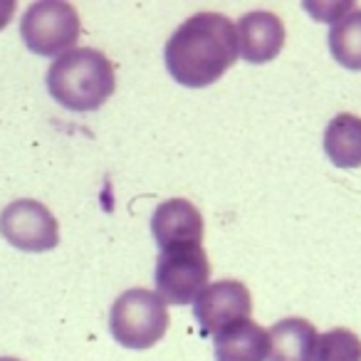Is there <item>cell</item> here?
I'll return each instance as SVG.
<instances>
[{"label": "cell", "instance_id": "1", "mask_svg": "<svg viewBox=\"0 0 361 361\" xmlns=\"http://www.w3.org/2000/svg\"><path fill=\"white\" fill-rule=\"evenodd\" d=\"M240 57L238 25L221 13H196L166 42V67L178 85L201 90L218 82Z\"/></svg>", "mask_w": 361, "mask_h": 361}, {"label": "cell", "instance_id": "2", "mask_svg": "<svg viewBox=\"0 0 361 361\" xmlns=\"http://www.w3.org/2000/svg\"><path fill=\"white\" fill-rule=\"evenodd\" d=\"M52 99L72 111H94L114 94L116 70L104 52L77 47L52 62L47 72Z\"/></svg>", "mask_w": 361, "mask_h": 361}, {"label": "cell", "instance_id": "3", "mask_svg": "<svg viewBox=\"0 0 361 361\" xmlns=\"http://www.w3.org/2000/svg\"><path fill=\"white\" fill-rule=\"evenodd\" d=\"M111 336L126 349H149L169 329V307L156 292L134 287L111 305Z\"/></svg>", "mask_w": 361, "mask_h": 361}, {"label": "cell", "instance_id": "4", "mask_svg": "<svg viewBox=\"0 0 361 361\" xmlns=\"http://www.w3.org/2000/svg\"><path fill=\"white\" fill-rule=\"evenodd\" d=\"M20 35L27 50L42 57H57L70 52L82 35V20L75 6L60 0L32 3L20 20Z\"/></svg>", "mask_w": 361, "mask_h": 361}, {"label": "cell", "instance_id": "5", "mask_svg": "<svg viewBox=\"0 0 361 361\" xmlns=\"http://www.w3.org/2000/svg\"><path fill=\"white\" fill-rule=\"evenodd\" d=\"M211 262L203 245H186L161 250L156 262V295L171 305H188L208 287Z\"/></svg>", "mask_w": 361, "mask_h": 361}, {"label": "cell", "instance_id": "6", "mask_svg": "<svg viewBox=\"0 0 361 361\" xmlns=\"http://www.w3.org/2000/svg\"><path fill=\"white\" fill-rule=\"evenodd\" d=\"M0 233L23 252H47L60 243L57 218L40 201L20 198L0 213Z\"/></svg>", "mask_w": 361, "mask_h": 361}, {"label": "cell", "instance_id": "7", "mask_svg": "<svg viewBox=\"0 0 361 361\" xmlns=\"http://www.w3.org/2000/svg\"><path fill=\"white\" fill-rule=\"evenodd\" d=\"M193 312H196L203 334L218 336L221 331L231 329L233 324L250 319V290L238 280H218L198 295Z\"/></svg>", "mask_w": 361, "mask_h": 361}, {"label": "cell", "instance_id": "8", "mask_svg": "<svg viewBox=\"0 0 361 361\" xmlns=\"http://www.w3.org/2000/svg\"><path fill=\"white\" fill-rule=\"evenodd\" d=\"M203 216L186 198L161 203L151 216V233L161 250L186 245H203Z\"/></svg>", "mask_w": 361, "mask_h": 361}, {"label": "cell", "instance_id": "9", "mask_svg": "<svg viewBox=\"0 0 361 361\" xmlns=\"http://www.w3.org/2000/svg\"><path fill=\"white\" fill-rule=\"evenodd\" d=\"M240 55L252 65H262L280 55L285 45V23L270 11L247 13L238 20Z\"/></svg>", "mask_w": 361, "mask_h": 361}, {"label": "cell", "instance_id": "10", "mask_svg": "<svg viewBox=\"0 0 361 361\" xmlns=\"http://www.w3.org/2000/svg\"><path fill=\"white\" fill-rule=\"evenodd\" d=\"M319 334L302 317L280 319L270 331V361H317Z\"/></svg>", "mask_w": 361, "mask_h": 361}, {"label": "cell", "instance_id": "11", "mask_svg": "<svg viewBox=\"0 0 361 361\" xmlns=\"http://www.w3.org/2000/svg\"><path fill=\"white\" fill-rule=\"evenodd\" d=\"M270 334L257 322L245 319L216 336V361H265Z\"/></svg>", "mask_w": 361, "mask_h": 361}, {"label": "cell", "instance_id": "12", "mask_svg": "<svg viewBox=\"0 0 361 361\" xmlns=\"http://www.w3.org/2000/svg\"><path fill=\"white\" fill-rule=\"evenodd\" d=\"M324 151L336 169L361 166V116L336 114L324 131Z\"/></svg>", "mask_w": 361, "mask_h": 361}, {"label": "cell", "instance_id": "13", "mask_svg": "<svg viewBox=\"0 0 361 361\" xmlns=\"http://www.w3.org/2000/svg\"><path fill=\"white\" fill-rule=\"evenodd\" d=\"M329 50L344 70H361V11H351L329 30Z\"/></svg>", "mask_w": 361, "mask_h": 361}, {"label": "cell", "instance_id": "14", "mask_svg": "<svg viewBox=\"0 0 361 361\" xmlns=\"http://www.w3.org/2000/svg\"><path fill=\"white\" fill-rule=\"evenodd\" d=\"M317 361H361V339L354 331L336 326L319 336Z\"/></svg>", "mask_w": 361, "mask_h": 361}, {"label": "cell", "instance_id": "15", "mask_svg": "<svg viewBox=\"0 0 361 361\" xmlns=\"http://www.w3.org/2000/svg\"><path fill=\"white\" fill-rule=\"evenodd\" d=\"M13 13H16V3L13 0H0V30L13 20Z\"/></svg>", "mask_w": 361, "mask_h": 361}, {"label": "cell", "instance_id": "16", "mask_svg": "<svg viewBox=\"0 0 361 361\" xmlns=\"http://www.w3.org/2000/svg\"><path fill=\"white\" fill-rule=\"evenodd\" d=\"M0 361H20V359H13V356H3Z\"/></svg>", "mask_w": 361, "mask_h": 361}]
</instances>
